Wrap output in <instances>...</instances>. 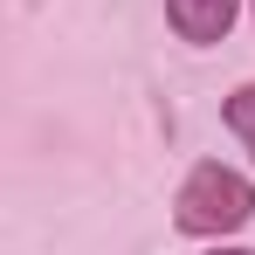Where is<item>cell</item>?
Here are the masks:
<instances>
[{
	"mask_svg": "<svg viewBox=\"0 0 255 255\" xmlns=\"http://www.w3.org/2000/svg\"><path fill=\"white\" fill-rule=\"evenodd\" d=\"M249 214H255V186L235 166H200L172 200V221L186 235H235Z\"/></svg>",
	"mask_w": 255,
	"mask_h": 255,
	"instance_id": "obj_1",
	"label": "cell"
},
{
	"mask_svg": "<svg viewBox=\"0 0 255 255\" xmlns=\"http://www.w3.org/2000/svg\"><path fill=\"white\" fill-rule=\"evenodd\" d=\"M242 0H166V21L186 35V42H221L228 21H235Z\"/></svg>",
	"mask_w": 255,
	"mask_h": 255,
	"instance_id": "obj_2",
	"label": "cell"
},
{
	"mask_svg": "<svg viewBox=\"0 0 255 255\" xmlns=\"http://www.w3.org/2000/svg\"><path fill=\"white\" fill-rule=\"evenodd\" d=\"M221 118H228V131H235V138H242V145L255 152V90H235Z\"/></svg>",
	"mask_w": 255,
	"mask_h": 255,
	"instance_id": "obj_3",
	"label": "cell"
},
{
	"mask_svg": "<svg viewBox=\"0 0 255 255\" xmlns=\"http://www.w3.org/2000/svg\"><path fill=\"white\" fill-rule=\"evenodd\" d=\"M221 255H255V249H221Z\"/></svg>",
	"mask_w": 255,
	"mask_h": 255,
	"instance_id": "obj_4",
	"label": "cell"
}]
</instances>
